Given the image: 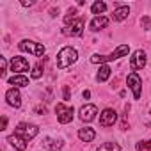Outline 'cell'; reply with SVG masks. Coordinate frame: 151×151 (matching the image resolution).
<instances>
[{
	"instance_id": "1",
	"label": "cell",
	"mask_w": 151,
	"mask_h": 151,
	"mask_svg": "<svg viewBox=\"0 0 151 151\" xmlns=\"http://www.w3.org/2000/svg\"><path fill=\"white\" fill-rule=\"evenodd\" d=\"M78 59V53L75 48L71 46H64L59 53H57V68L59 69H64V68H69L71 64H75Z\"/></svg>"
},
{
	"instance_id": "2",
	"label": "cell",
	"mask_w": 151,
	"mask_h": 151,
	"mask_svg": "<svg viewBox=\"0 0 151 151\" xmlns=\"http://www.w3.org/2000/svg\"><path fill=\"white\" fill-rule=\"evenodd\" d=\"M128 52H130V46H128V45H121V46H117V48H116L112 53H109V55H100V53L93 55V57H91V62H94V64H105V62L117 60V59L128 55Z\"/></svg>"
},
{
	"instance_id": "3",
	"label": "cell",
	"mask_w": 151,
	"mask_h": 151,
	"mask_svg": "<svg viewBox=\"0 0 151 151\" xmlns=\"http://www.w3.org/2000/svg\"><path fill=\"white\" fill-rule=\"evenodd\" d=\"M37 132H39V128H37L36 124H27V123H20V124L16 126V130H14V133H16L18 137H22L25 142H29L30 139H34V137L37 135Z\"/></svg>"
},
{
	"instance_id": "4",
	"label": "cell",
	"mask_w": 151,
	"mask_h": 151,
	"mask_svg": "<svg viewBox=\"0 0 151 151\" xmlns=\"http://www.w3.org/2000/svg\"><path fill=\"white\" fill-rule=\"evenodd\" d=\"M18 46H20L22 52H29V53H32V55H36V57H43L45 52H46L41 43H34V41H27V39L22 41Z\"/></svg>"
},
{
	"instance_id": "5",
	"label": "cell",
	"mask_w": 151,
	"mask_h": 151,
	"mask_svg": "<svg viewBox=\"0 0 151 151\" xmlns=\"http://www.w3.org/2000/svg\"><path fill=\"white\" fill-rule=\"evenodd\" d=\"M126 84L128 87L132 89L133 93V100H140V93H142V80L137 73H130L128 78H126Z\"/></svg>"
},
{
	"instance_id": "6",
	"label": "cell",
	"mask_w": 151,
	"mask_h": 151,
	"mask_svg": "<svg viewBox=\"0 0 151 151\" xmlns=\"http://www.w3.org/2000/svg\"><path fill=\"white\" fill-rule=\"evenodd\" d=\"M55 114H57V119L60 124H68L69 121H73V107H68L64 103H57Z\"/></svg>"
},
{
	"instance_id": "7",
	"label": "cell",
	"mask_w": 151,
	"mask_h": 151,
	"mask_svg": "<svg viewBox=\"0 0 151 151\" xmlns=\"http://www.w3.org/2000/svg\"><path fill=\"white\" fill-rule=\"evenodd\" d=\"M62 32H64L66 36H73V37L82 36V32H84V18H75Z\"/></svg>"
},
{
	"instance_id": "8",
	"label": "cell",
	"mask_w": 151,
	"mask_h": 151,
	"mask_svg": "<svg viewBox=\"0 0 151 151\" xmlns=\"http://www.w3.org/2000/svg\"><path fill=\"white\" fill-rule=\"evenodd\" d=\"M117 121V114H116V110L114 109H105L103 112H101V116H100V124L101 126H114V123Z\"/></svg>"
},
{
	"instance_id": "9",
	"label": "cell",
	"mask_w": 151,
	"mask_h": 151,
	"mask_svg": "<svg viewBox=\"0 0 151 151\" xmlns=\"http://www.w3.org/2000/svg\"><path fill=\"white\" fill-rule=\"evenodd\" d=\"M146 66V53L142 50L133 52V55L130 57V68L132 69H142Z\"/></svg>"
},
{
	"instance_id": "10",
	"label": "cell",
	"mask_w": 151,
	"mask_h": 151,
	"mask_svg": "<svg viewBox=\"0 0 151 151\" xmlns=\"http://www.w3.org/2000/svg\"><path fill=\"white\" fill-rule=\"evenodd\" d=\"M11 71H16V73H25V71H29V60H27L25 57H20V55L13 57V59H11Z\"/></svg>"
},
{
	"instance_id": "11",
	"label": "cell",
	"mask_w": 151,
	"mask_h": 151,
	"mask_svg": "<svg viewBox=\"0 0 151 151\" xmlns=\"http://www.w3.org/2000/svg\"><path fill=\"white\" fill-rule=\"evenodd\" d=\"M6 100H7V103H9L11 107H14V109H18V107L22 105V96H20V91H18L16 87L9 89V91L6 93Z\"/></svg>"
},
{
	"instance_id": "12",
	"label": "cell",
	"mask_w": 151,
	"mask_h": 151,
	"mask_svg": "<svg viewBox=\"0 0 151 151\" xmlns=\"http://www.w3.org/2000/svg\"><path fill=\"white\" fill-rule=\"evenodd\" d=\"M96 114H98V109H96L94 105H84V107L80 109V119L86 121V123L93 121V119L96 117Z\"/></svg>"
},
{
	"instance_id": "13",
	"label": "cell",
	"mask_w": 151,
	"mask_h": 151,
	"mask_svg": "<svg viewBox=\"0 0 151 151\" xmlns=\"http://www.w3.org/2000/svg\"><path fill=\"white\" fill-rule=\"evenodd\" d=\"M107 25H109V18H107V16H96V18H93L89 29H91L93 32H98L100 29H105Z\"/></svg>"
},
{
	"instance_id": "14",
	"label": "cell",
	"mask_w": 151,
	"mask_h": 151,
	"mask_svg": "<svg viewBox=\"0 0 151 151\" xmlns=\"http://www.w3.org/2000/svg\"><path fill=\"white\" fill-rule=\"evenodd\" d=\"M128 14H130V7H128V6H121V7L114 9V13H112V20H114V22H121V20L128 18Z\"/></svg>"
},
{
	"instance_id": "15",
	"label": "cell",
	"mask_w": 151,
	"mask_h": 151,
	"mask_svg": "<svg viewBox=\"0 0 151 151\" xmlns=\"http://www.w3.org/2000/svg\"><path fill=\"white\" fill-rule=\"evenodd\" d=\"M94 137H96V132L93 128H80L78 130V139L82 142H91V140H94Z\"/></svg>"
},
{
	"instance_id": "16",
	"label": "cell",
	"mask_w": 151,
	"mask_h": 151,
	"mask_svg": "<svg viewBox=\"0 0 151 151\" xmlns=\"http://www.w3.org/2000/svg\"><path fill=\"white\" fill-rule=\"evenodd\" d=\"M7 140H9V144H11V146H13L14 149H18V151H23V149L27 147V142H25V140H23L22 137H18L16 133L9 135V139H7Z\"/></svg>"
},
{
	"instance_id": "17",
	"label": "cell",
	"mask_w": 151,
	"mask_h": 151,
	"mask_svg": "<svg viewBox=\"0 0 151 151\" xmlns=\"http://www.w3.org/2000/svg\"><path fill=\"white\" fill-rule=\"evenodd\" d=\"M9 84L11 86H18V87H27L29 86V78L23 77V75H13L9 78Z\"/></svg>"
},
{
	"instance_id": "18",
	"label": "cell",
	"mask_w": 151,
	"mask_h": 151,
	"mask_svg": "<svg viewBox=\"0 0 151 151\" xmlns=\"http://www.w3.org/2000/svg\"><path fill=\"white\" fill-rule=\"evenodd\" d=\"M110 68L109 66H100V69H98V75H96V80L98 82H105V80H109V77H110Z\"/></svg>"
},
{
	"instance_id": "19",
	"label": "cell",
	"mask_w": 151,
	"mask_h": 151,
	"mask_svg": "<svg viewBox=\"0 0 151 151\" xmlns=\"http://www.w3.org/2000/svg\"><path fill=\"white\" fill-rule=\"evenodd\" d=\"M96 151H121V147H119L117 142H105V144H101Z\"/></svg>"
},
{
	"instance_id": "20",
	"label": "cell",
	"mask_w": 151,
	"mask_h": 151,
	"mask_svg": "<svg viewBox=\"0 0 151 151\" xmlns=\"http://www.w3.org/2000/svg\"><path fill=\"white\" fill-rule=\"evenodd\" d=\"M105 9H107V4H105V2H94V4H93V7H91L93 14H101Z\"/></svg>"
},
{
	"instance_id": "21",
	"label": "cell",
	"mask_w": 151,
	"mask_h": 151,
	"mask_svg": "<svg viewBox=\"0 0 151 151\" xmlns=\"http://www.w3.org/2000/svg\"><path fill=\"white\" fill-rule=\"evenodd\" d=\"M45 147H48V149H52V151H57V149H60L62 147V144L60 142H57L55 144V140H52V139H45Z\"/></svg>"
},
{
	"instance_id": "22",
	"label": "cell",
	"mask_w": 151,
	"mask_h": 151,
	"mask_svg": "<svg viewBox=\"0 0 151 151\" xmlns=\"http://www.w3.org/2000/svg\"><path fill=\"white\" fill-rule=\"evenodd\" d=\"M43 75V64L39 62V64H36L34 66V71H32V78H39Z\"/></svg>"
},
{
	"instance_id": "23",
	"label": "cell",
	"mask_w": 151,
	"mask_h": 151,
	"mask_svg": "<svg viewBox=\"0 0 151 151\" xmlns=\"http://www.w3.org/2000/svg\"><path fill=\"white\" fill-rule=\"evenodd\" d=\"M147 149H151V140H144L137 144V151H147Z\"/></svg>"
},
{
	"instance_id": "24",
	"label": "cell",
	"mask_w": 151,
	"mask_h": 151,
	"mask_svg": "<svg viewBox=\"0 0 151 151\" xmlns=\"http://www.w3.org/2000/svg\"><path fill=\"white\" fill-rule=\"evenodd\" d=\"M0 66H2V71H0V77H6V68H7V62H6V59H4V57L0 59Z\"/></svg>"
},
{
	"instance_id": "25",
	"label": "cell",
	"mask_w": 151,
	"mask_h": 151,
	"mask_svg": "<svg viewBox=\"0 0 151 151\" xmlns=\"http://www.w3.org/2000/svg\"><path fill=\"white\" fill-rule=\"evenodd\" d=\"M6 126H7V117L4 116V117H2V130H6Z\"/></svg>"
},
{
	"instance_id": "26",
	"label": "cell",
	"mask_w": 151,
	"mask_h": 151,
	"mask_svg": "<svg viewBox=\"0 0 151 151\" xmlns=\"http://www.w3.org/2000/svg\"><path fill=\"white\" fill-rule=\"evenodd\" d=\"M89 96H91V93H89V91H84V98H86V100H87V98H89Z\"/></svg>"
}]
</instances>
